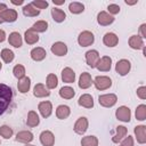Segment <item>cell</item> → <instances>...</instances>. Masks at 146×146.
<instances>
[{"label": "cell", "instance_id": "obj_35", "mask_svg": "<svg viewBox=\"0 0 146 146\" xmlns=\"http://www.w3.org/2000/svg\"><path fill=\"white\" fill-rule=\"evenodd\" d=\"M0 56H1L2 60H3L5 63H7V64L11 63V62L14 60V58H15V54H14V52H13L10 49H8V48L2 49V50H1Z\"/></svg>", "mask_w": 146, "mask_h": 146}, {"label": "cell", "instance_id": "obj_47", "mask_svg": "<svg viewBox=\"0 0 146 146\" xmlns=\"http://www.w3.org/2000/svg\"><path fill=\"white\" fill-rule=\"evenodd\" d=\"M7 8H8V7H7L5 3H0V24H1V23H3V22H2V19H1V15H2V13H3Z\"/></svg>", "mask_w": 146, "mask_h": 146}, {"label": "cell", "instance_id": "obj_25", "mask_svg": "<svg viewBox=\"0 0 146 146\" xmlns=\"http://www.w3.org/2000/svg\"><path fill=\"white\" fill-rule=\"evenodd\" d=\"M31 88V79L29 76H24L23 79H19L17 82V89L21 94H26Z\"/></svg>", "mask_w": 146, "mask_h": 146}, {"label": "cell", "instance_id": "obj_29", "mask_svg": "<svg viewBox=\"0 0 146 146\" xmlns=\"http://www.w3.org/2000/svg\"><path fill=\"white\" fill-rule=\"evenodd\" d=\"M24 40L27 44H34L39 41V35L38 33L33 32L31 29L30 30H26L25 33H24Z\"/></svg>", "mask_w": 146, "mask_h": 146}, {"label": "cell", "instance_id": "obj_15", "mask_svg": "<svg viewBox=\"0 0 146 146\" xmlns=\"http://www.w3.org/2000/svg\"><path fill=\"white\" fill-rule=\"evenodd\" d=\"M33 95L36 98H43V97H48L50 95V91L43 83H36L33 88Z\"/></svg>", "mask_w": 146, "mask_h": 146}, {"label": "cell", "instance_id": "obj_14", "mask_svg": "<svg viewBox=\"0 0 146 146\" xmlns=\"http://www.w3.org/2000/svg\"><path fill=\"white\" fill-rule=\"evenodd\" d=\"M103 42H104V44L106 47L113 48V47H115L119 43V36L115 33H113V32H107L103 36Z\"/></svg>", "mask_w": 146, "mask_h": 146}, {"label": "cell", "instance_id": "obj_37", "mask_svg": "<svg viewBox=\"0 0 146 146\" xmlns=\"http://www.w3.org/2000/svg\"><path fill=\"white\" fill-rule=\"evenodd\" d=\"M81 146H98V138L96 136H86L81 139Z\"/></svg>", "mask_w": 146, "mask_h": 146}, {"label": "cell", "instance_id": "obj_2", "mask_svg": "<svg viewBox=\"0 0 146 146\" xmlns=\"http://www.w3.org/2000/svg\"><path fill=\"white\" fill-rule=\"evenodd\" d=\"M95 42V35L90 31H83L78 36V43L81 47H89Z\"/></svg>", "mask_w": 146, "mask_h": 146}, {"label": "cell", "instance_id": "obj_44", "mask_svg": "<svg viewBox=\"0 0 146 146\" xmlns=\"http://www.w3.org/2000/svg\"><path fill=\"white\" fill-rule=\"evenodd\" d=\"M137 96L140 98V99H146V87H144V86H141V87H139L138 89H137Z\"/></svg>", "mask_w": 146, "mask_h": 146}, {"label": "cell", "instance_id": "obj_42", "mask_svg": "<svg viewBox=\"0 0 146 146\" xmlns=\"http://www.w3.org/2000/svg\"><path fill=\"white\" fill-rule=\"evenodd\" d=\"M107 10H108V14L110 15H112V16L113 15H116V14L120 13V6L116 5V3H111V5H108Z\"/></svg>", "mask_w": 146, "mask_h": 146}, {"label": "cell", "instance_id": "obj_18", "mask_svg": "<svg viewBox=\"0 0 146 146\" xmlns=\"http://www.w3.org/2000/svg\"><path fill=\"white\" fill-rule=\"evenodd\" d=\"M92 84V78L90 73L83 72L79 78V88L80 89H88Z\"/></svg>", "mask_w": 146, "mask_h": 146}, {"label": "cell", "instance_id": "obj_32", "mask_svg": "<svg viewBox=\"0 0 146 146\" xmlns=\"http://www.w3.org/2000/svg\"><path fill=\"white\" fill-rule=\"evenodd\" d=\"M31 30H32L33 32H35V33L46 32V31L48 30V23H47V21H38V22H35V23L32 25Z\"/></svg>", "mask_w": 146, "mask_h": 146}, {"label": "cell", "instance_id": "obj_34", "mask_svg": "<svg viewBox=\"0 0 146 146\" xmlns=\"http://www.w3.org/2000/svg\"><path fill=\"white\" fill-rule=\"evenodd\" d=\"M68 10H70L72 14H75V15L81 14V13L84 11V5L81 3V2H76V1L71 2V3L68 5Z\"/></svg>", "mask_w": 146, "mask_h": 146}, {"label": "cell", "instance_id": "obj_1", "mask_svg": "<svg viewBox=\"0 0 146 146\" xmlns=\"http://www.w3.org/2000/svg\"><path fill=\"white\" fill-rule=\"evenodd\" d=\"M92 83L97 90H106L112 87V80L110 76H106V75L96 76L95 80H92Z\"/></svg>", "mask_w": 146, "mask_h": 146}, {"label": "cell", "instance_id": "obj_22", "mask_svg": "<svg viewBox=\"0 0 146 146\" xmlns=\"http://www.w3.org/2000/svg\"><path fill=\"white\" fill-rule=\"evenodd\" d=\"M62 80L65 83H73L75 81V72L71 67H65L62 71Z\"/></svg>", "mask_w": 146, "mask_h": 146}, {"label": "cell", "instance_id": "obj_36", "mask_svg": "<svg viewBox=\"0 0 146 146\" xmlns=\"http://www.w3.org/2000/svg\"><path fill=\"white\" fill-rule=\"evenodd\" d=\"M58 84V78L56 74L54 73H50L47 75V80H46V86L47 88L50 90V89H55Z\"/></svg>", "mask_w": 146, "mask_h": 146}, {"label": "cell", "instance_id": "obj_39", "mask_svg": "<svg viewBox=\"0 0 146 146\" xmlns=\"http://www.w3.org/2000/svg\"><path fill=\"white\" fill-rule=\"evenodd\" d=\"M13 73H14V76L17 78L18 80L19 79H23L25 76V67L23 65H21V64H17V65L14 66Z\"/></svg>", "mask_w": 146, "mask_h": 146}, {"label": "cell", "instance_id": "obj_3", "mask_svg": "<svg viewBox=\"0 0 146 146\" xmlns=\"http://www.w3.org/2000/svg\"><path fill=\"white\" fill-rule=\"evenodd\" d=\"M117 102V96L115 94H105L98 97V103L103 107H113Z\"/></svg>", "mask_w": 146, "mask_h": 146}, {"label": "cell", "instance_id": "obj_13", "mask_svg": "<svg viewBox=\"0 0 146 146\" xmlns=\"http://www.w3.org/2000/svg\"><path fill=\"white\" fill-rule=\"evenodd\" d=\"M97 22L102 26H107V25H110V24H112L114 22V17L112 15H110L107 11H104L103 10V11L98 13V15H97Z\"/></svg>", "mask_w": 146, "mask_h": 146}, {"label": "cell", "instance_id": "obj_53", "mask_svg": "<svg viewBox=\"0 0 146 146\" xmlns=\"http://www.w3.org/2000/svg\"><path fill=\"white\" fill-rule=\"evenodd\" d=\"M1 68H2V64H1V62H0V71H1Z\"/></svg>", "mask_w": 146, "mask_h": 146}, {"label": "cell", "instance_id": "obj_6", "mask_svg": "<svg viewBox=\"0 0 146 146\" xmlns=\"http://www.w3.org/2000/svg\"><path fill=\"white\" fill-rule=\"evenodd\" d=\"M88 125H89V122H88V119L86 116H81L76 120V122L74 123V132L78 133V135H83L87 130H88Z\"/></svg>", "mask_w": 146, "mask_h": 146}, {"label": "cell", "instance_id": "obj_28", "mask_svg": "<svg viewBox=\"0 0 146 146\" xmlns=\"http://www.w3.org/2000/svg\"><path fill=\"white\" fill-rule=\"evenodd\" d=\"M127 132H128V130L124 125H117L116 127V133L112 137V141L115 144H119L127 136Z\"/></svg>", "mask_w": 146, "mask_h": 146}, {"label": "cell", "instance_id": "obj_19", "mask_svg": "<svg viewBox=\"0 0 146 146\" xmlns=\"http://www.w3.org/2000/svg\"><path fill=\"white\" fill-rule=\"evenodd\" d=\"M17 17H18L17 11H16L15 9H10V8H7V9L2 13V15H1L2 22H7V23H13V22H15V21L17 19Z\"/></svg>", "mask_w": 146, "mask_h": 146}, {"label": "cell", "instance_id": "obj_20", "mask_svg": "<svg viewBox=\"0 0 146 146\" xmlns=\"http://www.w3.org/2000/svg\"><path fill=\"white\" fill-rule=\"evenodd\" d=\"M33 133L31 131H27V130H23V131H19L17 132L16 135V140L18 143H24V144H30L32 140H33Z\"/></svg>", "mask_w": 146, "mask_h": 146}, {"label": "cell", "instance_id": "obj_16", "mask_svg": "<svg viewBox=\"0 0 146 146\" xmlns=\"http://www.w3.org/2000/svg\"><path fill=\"white\" fill-rule=\"evenodd\" d=\"M133 132H135V136H136V139L139 144H145L146 143V127L144 124H140V125H136L135 129H133Z\"/></svg>", "mask_w": 146, "mask_h": 146}, {"label": "cell", "instance_id": "obj_11", "mask_svg": "<svg viewBox=\"0 0 146 146\" xmlns=\"http://www.w3.org/2000/svg\"><path fill=\"white\" fill-rule=\"evenodd\" d=\"M38 110H39L40 114L42 115V117L47 119V117H49V116L51 115V113H52V104H51L50 102H48V100L41 102V103H39V105H38Z\"/></svg>", "mask_w": 146, "mask_h": 146}, {"label": "cell", "instance_id": "obj_45", "mask_svg": "<svg viewBox=\"0 0 146 146\" xmlns=\"http://www.w3.org/2000/svg\"><path fill=\"white\" fill-rule=\"evenodd\" d=\"M8 106H9V104H8V103L0 100V115H2V114H3V113L7 111Z\"/></svg>", "mask_w": 146, "mask_h": 146}, {"label": "cell", "instance_id": "obj_23", "mask_svg": "<svg viewBox=\"0 0 146 146\" xmlns=\"http://www.w3.org/2000/svg\"><path fill=\"white\" fill-rule=\"evenodd\" d=\"M78 104L82 107H86V108H92L94 107V98L89 94H83L80 96Z\"/></svg>", "mask_w": 146, "mask_h": 146}, {"label": "cell", "instance_id": "obj_21", "mask_svg": "<svg viewBox=\"0 0 146 146\" xmlns=\"http://www.w3.org/2000/svg\"><path fill=\"white\" fill-rule=\"evenodd\" d=\"M129 46L131 49H135V50H139V49H143L145 46H144V39H141L139 35H131L129 38Z\"/></svg>", "mask_w": 146, "mask_h": 146}, {"label": "cell", "instance_id": "obj_26", "mask_svg": "<svg viewBox=\"0 0 146 146\" xmlns=\"http://www.w3.org/2000/svg\"><path fill=\"white\" fill-rule=\"evenodd\" d=\"M40 123V119L39 115L35 111H30L27 113V119H26V125L30 128H34L36 125H39Z\"/></svg>", "mask_w": 146, "mask_h": 146}, {"label": "cell", "instance_id": "obj_49", "mask_svg": "<svg viewBox=\"0 0 146 146\" xmlns=\"http://www.w3.org/2000/svg\"><path fill=\"white\" fill-rule=\"evenodd\" d=\"M65 0H52V3L54 5H57V6H60V5H64Z\"/></svg>", "mask_w": 146, "mask_h": 146}, {"label": "cell", "instance_id": "obj_30", "mask_svg": "<svg viewBox=\"0 0 146 146\" xmlns=\"http://www.w3.org/2000/svg\"><path fill=\"white\" fill-rule=\"evenodd\" d=\"M74 95H75V90L70 86H65L59 89V96L64 99H72Z\"/></svg>", "mask_w": 146, "mask_h": 146}, {"label": "cell", "instance_id": "obj_40", "mask_svg": "<svg viewBox=\"0 0 146 146\" xmlns=\"http://www.w3.org/2000/svg\"><path fill=\"white\" fill-rule=\"evenodd\" d=\"M13 133H14V131L9 125L3 124V125L0 127V136L3 137L5 139H9L13 136Z\"/></svg>", "mask_w": 146, "mask_h": 146}, {"label": "cell", "instance_id": "obj_7", "mask_svg": "<svg viewBox=\"0 0 146 146\" xmlns=\"http://www.w3.org/2000/svg\"><path fill=\"white\" fill-rule=\"evenodd\" d=\"M100 56H99V52L95 49H91V50H88L86 52V62L88 64V66H90L91 68L96 67L98 60H99Z\"/></svg>", "mask_w": 146, "mask_h": 146}, {"label": "cell", "instance_id": "obj_52", "mask_svg": "<svg viewBox=\"0 0 146 146\" xmlns=\"http://www.w3.org/2000/svg\"><path fill=\"white\" fill-rule=\"evenodd\" d=\"M25 146H35V145H31V144H26Z\"/></svg>", "mask_w": 146, "mask_h": 146}, {"label": "cell", "instance_id": "obj_24", "mask_svg": "<svg viewBox=\"0 0 146 146\" xmlns=\"http://www.w3.org/2000/svg\"><path fill=\"white\" fill-rule=\"evenodd\" d=\"M8 42L10 46H13L15 48H21L23 44V39L18 32H11L8 36Z\"/></svg>", "mask_w": 146, "mask_h": 146}, {"label": "cell", "instance_id": "obj_8", "mask_svg": "<svg viewBox=\"0 0 146 146\" xmlns=\"http://www.w3.org/2000/svg\"><path fill=\"white\" fill-rule=\"evenodd\" d=\"M11 99H13V90H11V88L9 86H7V84L0 83V100L10 104Z\"/></svg>", "mask_w": 146, "mask_h": 146}, {"label": "cell", "instance_id": "obj_10", "mask_svg": "<svg viewBox=\"0 0 146 146\" xmlns=\"http://www.w3.org/2000/svg\"><path fill=\"white\" fill-rule=\"evenodd\" d=\"M50 50H51V52L54 55L62 57V56H65L67 54V46L62 41H57V42L52 43Z\"/></svg>", "mask_w": 146, "mask_h": 146}, {"label": "cell", "instance_id": "obj_50", "mask_svg": "<svg viewBox=\"0 0 146 146\" xmlns=\"http://www.w3.org/2000/svg\"><path fill=\"white\" fill-rule=\"evenodd\" d=\"M11 3H13V5H16V6H19V5L23 3V0H18V1H16V0H11Z\"/></svg>", "mask_w": 146, "mask_h": 146}, {"label": "cell", "instance_id": "obj_48", "mask_svg": "<svg viewBox=\"0 0 146 146\" xmlns=\"http://www.w3.org/2000/svg\"><path fill=\"white\" fill-rule=\"evenodd\" d=\"M6 40V32L0 29V42H3Z\"/></svg>", "mask_w": 146, "mask_h": 146}, {"label": "cell", "instance_id": "obj_9", "mask_svg": "<svg viewBox=\"0 0 146 146\" xmlns=\"http://www.w3.org/2000/svg\"><path fill=\"white\" fill-rule=\"evenodd\" d=\"M112 67V58L110 56H103L102 58H99L96 68L100 72H108Z\"/></svg>", "mask_w": 146, "mask_h": 146}, {"label": "cell", "instance_id": "obj_12", "mask_svg": "<svg viewBox=\"0 0 146 146\" xmlns=\"http://www.w3.org/2000/svg\"><path fill=\"white\" fill-rule=\"evenodd\" d=\"M40 143L43 146H54L55 144V136L51 131L44 130L40 133Z\"/></svg>", "mask_w": 146, "mask_h": 146}, {"label": "cell", "instance_id": "obj_43", "mask_svg": "<svg viewBox=\"0 0 146 146\" xmlns=\"http://www.w3.org/2000/svg\"><path fill=\"white\" fill-rule=\"evenodd\" d=\"M119 146H133V138L131 136L124 137L123 140L121 141V144Z\"/></svg>", "mask_w": 146, "mask_h": 146}, {"label": "cell", "instance_id": "obj_27", "mask_svg": "<svg viewBox=\"0 0 146 146\" xmlns=\"http://www.w3.org/2000/svg\"><path fill=\"white\" fill-rule=\"evenodd\" d=\"M70 114H71V110H70V107L67 105H59V106H57V108H56V116H57V119L65 120V119H67L70 116Z\"/></svg>", "mask_w": 146, "mask_h": 146}, {"label": "cell", "instance_id": "obj_17", "mask_svg": "<svg viewBox=\"0 0 146 146\" xmlns=\"http://www.w3.org/2000/svg\"><path fill=\"white\" fill-rule=\"evenodd\" d=\"M30 55H31V58H32L34 62H41V60H43V59L46 58L47 51H46L42 47H35V48H33V49L31 50Z\"/></svg>", "mask_w": 146, "mask_h": 146}, {"label": "cell", "instance_id": "obj_54", "mask_svg": "<svg viewBox=\"0 0 146 146\" xmlns=\"http://www.w3.org/2000/svg\"><path fill=\"white\" fill-rule=\"evenodd\" d=\"M0 144H1V141H0Z\"/></svg>", "mask_w": 146, "mask_h": 146}, {"label": "cell", "instance_id": "obj_5", "mask_svg": "<svg viewBox=\"0 0 146 146\" xmlns=\"http://www.w3.org/2000/svg\"><path fill=\"white\" fill-rule=\"evenodd\" d=\"M115 116L119 121L122 122H130L131 120V111L128 106H120L116 111H115Z\"/></svg>", "mask_w": 146, "mask_h": 146}, {"label": "cell", "instance_id": "obj_33", "mask_svg": "<svg viewBox=\"0 0 146 146\" xmlns=\"http://www.w3.org/2000/svg\"><path fill=\"white\" fill-rule=\"evenodd\" d=\"M23 14H24V16H27V17H35L40 14V10L34 8L31 3H27L23 7Z\"/></svg>", "mask_w": 146, "mask_h": 146}, {"label": "cell", "instance_id": "obj_4", "mask_svg": "<svg viewBox=\"0 0 146 146\" xmlns=\"http://www.w3.org/2000/svg\"><path fill=\"white\" fill-rule=\"evenodd\" d=\"M130 68H131V63L124 58L117 60V63L115 64V72L121 76L127 75L130 72Z\"/></svg>", "mask_w": 146, "mask_h": 146}, {"label": "cell", "instance_id": "obj_51", "mask_svg": "<svg viewBox=\"0 0 146 146\" xmlns=\"http://www.w3.org/2000/svg\"><path fill=\"white\" fill-rule=\"evenodd\" d=\"M137 2H138V0H136V1H133V2H128V1H125L127 5H136Z\"/></svg>", "mask_w": 146, "mask_h": 146}, {"label": "cell", "instance_id": "obj_46", "mask_svg": "<svg viewBox=\"0 0 146 146\" xmlns=\"http://www.w3.org/2000/svg\"><path fill=\"white\" fill-rule=\"evenodd\" d=\"M139 33H140V38L141 39H145L146 38V24H141L140 27H139Z\"/></svg>", "mask_w": 146, "mask_h": 146}, {"label": "cell", "instance_id": "obj_31", "mask_svg": "<svg viewBox=\"0 0 146 146\" xmlns=\"http://www.w3.org/2000/svg\"><path fill=\"white\" fill-rule=\"evenodd\" d=\"M51 16H52V19L57 23H62L66 18V14L64 13V10H62L59 8H56V7H54L51 9Z\"/></svg>", "mask_w": 146, "mask_h": 146}, {"label": "cell", "instance_id": "obj_41", "mask_svg": "<svg viewBox=\"0 0 146 146\" xmlns=\"http://www.w3.org/2000/svg\"><path fill=\"white\" fill-rule=\"evenodd\" d=\"M31 5L34 7V8H36V9H44V8H47L48 7V1H43V0H34V1H32L31 2Z\"/></svg>", "mask_w": 146, "mask_h": 146}, {"label": "cell", "instance_id": "obj_38", "mask_svg": "<svg viewBox=\"0 0 146 146\" xmlns=\"http://www.w3.org/2000/svg\"><path fill=\"white\" fill-rule=\"evenodd\" d=\"M136 119L139 121H144L146 120V105L145 104H140L137 106L136 112H135Z\"/></svg>", "mask_w": 146, "mask_h": 146}]
</instances>
